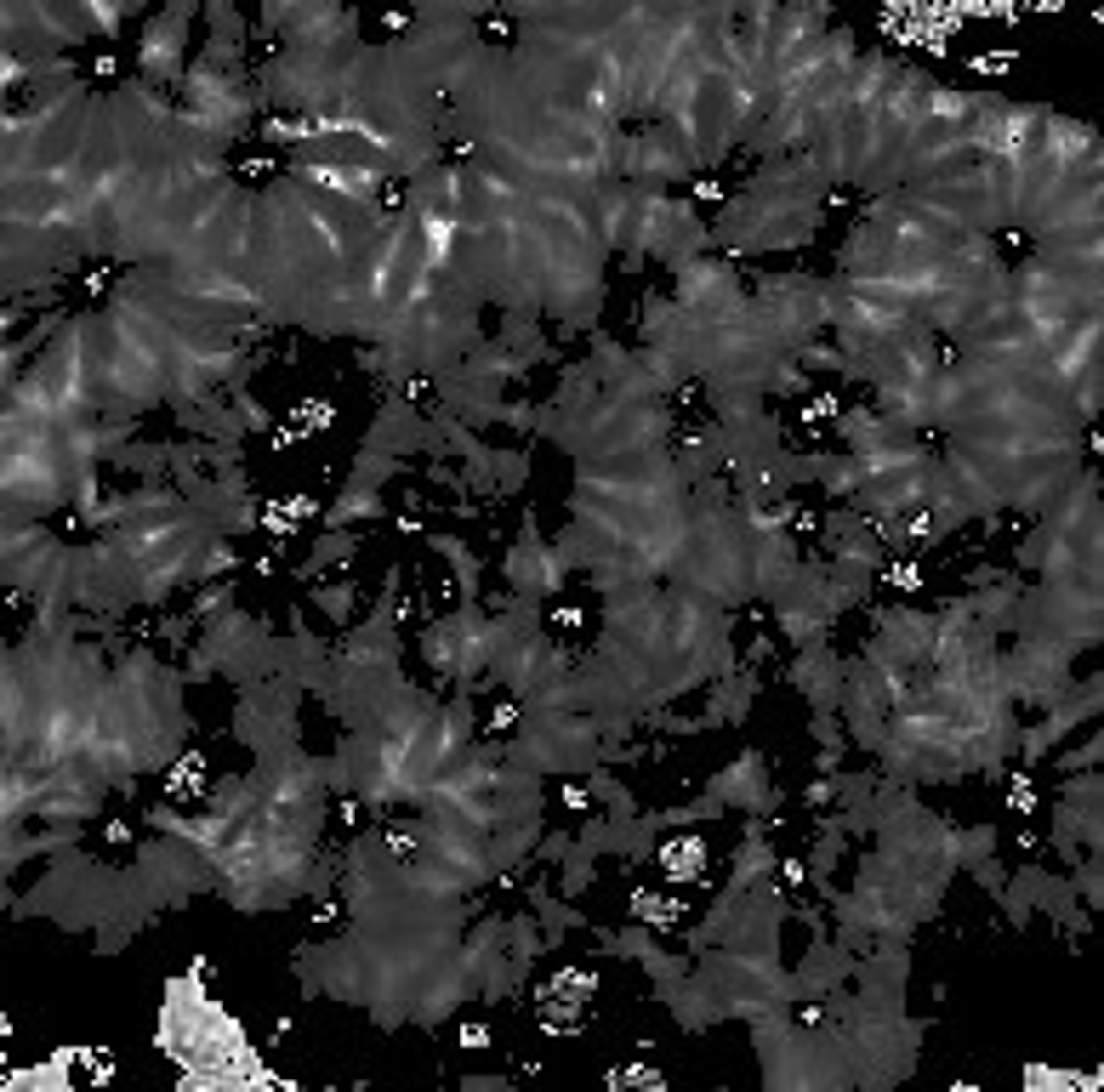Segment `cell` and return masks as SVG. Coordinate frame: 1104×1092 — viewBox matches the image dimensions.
<instances>
[{"mask_svg":"<svg viewBox=\"0 0 1104 1092\" xmlns=\"http://www.w3.org/2000/svg\"><path fill=\"white\" fill-rule=\"evenodd\" d=\"M700 859H706L700 843H677V848H667V871H672L677 882H683V876H700Z\"/></svg>","mask_w":1104,"mask_h":1092,"instance_id":"1","label":"cell"}]
</instances>
